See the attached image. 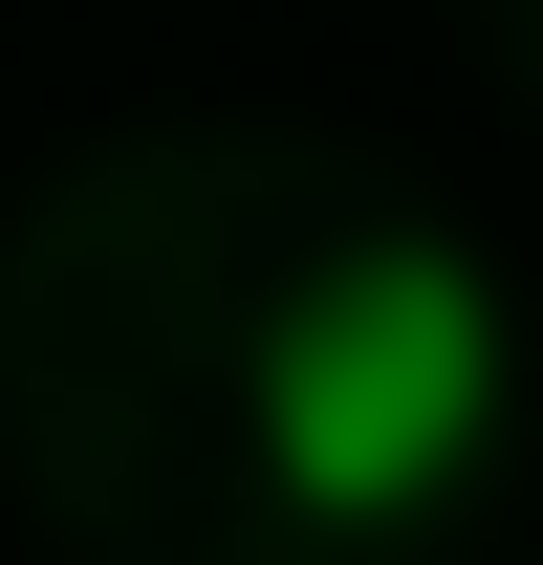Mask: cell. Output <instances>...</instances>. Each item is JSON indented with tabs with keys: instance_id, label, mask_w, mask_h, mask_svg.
I'll list each match as a JSON object with an SVG mask.
<instances>
[{
	"instance_id": "obj_1",
	"label": "cell",
	"mask_w": 543,
	"mask_h": 565,
	"mask_svg": "<svg viewBox=\"0 0 543 565\" xmlns=\"http://www.w3.org/2000/svg\"><path fill=\"white\" fill-rule=\"evenodd\" d=\"M522 414V305L457 262V239H327V262L262 305V370H239V435H262V500L283 522H327V544H392L435 500L500 457Z\"/></svg>"
}]
</instances>
